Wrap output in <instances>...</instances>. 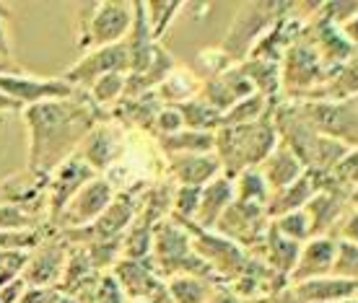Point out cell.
Wrapping results in <instances>:
<instances>
[{
  "mask_svg": "<svg viewBox=\"0 0 358 303\" xmlns=\"http://www.w3.org/2000/svg\"><path fill=\"white\" fill-rule=\"evenodd\" d=\"M29 135V161L27 171L36 182H45L60 163L76 156L86 135L104 122V117L89 96L78 91L71 98L45 101L21 109Z\"/></svg>",
  "mask_w": 358,
  "mask_h": 303,
  "instance_id": "1",
  "label": "cell"
},
{
  "mask_svg": "<svg viewBox=\"0 0 358 303\" xmlns=\"http://www.w3.org/2000/svg\"><path fill=\"white\" fill-rule=\"evenodd\" d=\"M275 107V104H273ZM278 145L273 109L252 125H221L213 133V153L224 177L234 179L247 169H257Z\"/></svg>",
  "mask_w": 358,
  "mask_h": 303,
  "instance_id": "2",
  "label": "cell"
},
{
  "mask_svg": "<svg viewBox=\"0 0 358 303\" xmlns=\"http://www.w3.org/2000/svg\"><path fill=\"white\" fill-rule=\"evenodd\" d=\"M273 119H275L278 140L288 145L296 153V158L304 163L306 171L330 177L332 169L343 161V156L350 151L348 145L338 143L312 127L304 117L296 112L294 104L273 107Z\"/></svg>",
  "mask_w": 358,
  "mask_h": 303,
  "instance_id": "3",
  "label": "cell"
},
{
  "mask_svg": "<svg viewBox=\"0 0 358 303\" xmlns=\"http://www.w3.org/2000/svg\"><path fill=\"white\" fill-rule=\"evenodd\" d=\"M296 3H239L234 13L229 31H226L221 50L231 63H244L252 54L255 45L270 29L275 27L283 16L294 10Z\"/></svg>",
  "mask_w": 358,
  "mask_h": 303,
  "instance_id": "4",
  "label": "cell"
},
{
  "mask_svg": "<svg viewBox=\"0 0 358 303\" xmlns=\"http://www.w3.org/2000/svg\"><path fill=\"white\" fill-rule=\"evenodd\" d=\"M76 34L83 52L125 42L133 27V3H78L76 6Z\"/></svg>",
  "mask_w": 358,
  "mask_h": 303,
  "instance_id": "5",
  "label": "cell"
},
{
  "mask_svg": "<svg viewBox=\"0 0 358 303\" xmlns=\"http://www.w3.org/2000/svg\"><path fill=\"white\" fill-rule=\"evenodd\" d=\"M296 112L312 127L338 143L358 148V96L353 98H299Z\"/></svg>",
  "mask_w": 358,
  "mask_h": 303,
  "instance_id": "6",
  "label": "cell"
},
{
  "mask_svg": "<svg viewBox=\"0 0 358 303\" xmlns=\"http://www.w3.org/2000/svg\"><path fill=\"white\" fill-rule=\"evenodd\" d=\"M270 228V218L265 213V207L260 205H250V202H239L234 200L229 210L221 215V221L213 231L224 239L234 241L236 246H242L244 251H260L262 241L268 236Z\"/></svg>",
  "mask_w": 358,
  "mask_h": 303,
  "instance_id": "7",
  "label": "cell"
},
{
  "mask_svg": "<svg viewBox=\"0 0 358 303\" xmlns=\"http://www.w3.org/2000/svg\"><path fill=\"white\" fill-rule=\"evenodd\" d=\"M112 275L120 283L127 303H171L169 288L148 259L122 257L112 267Z\"/></svg>",
  "mask_w": 358,
  "mask_h": 303,
  "instance_id": "8",
  "label": "cell"
},
{
  "mask_svg": "<svg viewBox=\"0 0 358 303\" xmlns=\"http://www.w3.org/2000/svg\"><path fill=\"white\" fill-rule=\"evenodd\" d=\"M0 94L8 101H13L16 109H27L34 104H45V101L71 98L78 91L63 78H36L29 73H3L0 75Z\"/></svg>",
  "mask_w": 358,
  "mask_h": 303,
  "instance_id": "9",
  "label": "cell"
},
{
  "mask_svg": "<svg viewBox=\"0 0 358 303\" xmlns=\"http://www.w3.org/2000/svg\"><path fill=\"white\" fill-rule=\"evenodd\" d=\"M115 195H117V189L107 177H94L89 184L63 207V213L55 218L52 226L55 228H63V231L89 228L99 215L107 210L109 202L115 200Z\"/></svg>",
  "mask_w": 358,
  "mask_h": 303,
  "instance_id": "10",
  "label": "cell"
},
{
  "mask_svg": "<svg viewBox=\"0 0 358 303\" xmlns=\"http://www.w3.org/2000/svg\"><path fill=\"white\" fill-rule=\"evenodd\" d=\"M127 71H130L127 47H125V42H120V45L96 47V50L83 52L81 60L65 71L63 80H68L76 91H83V94H86L99 78H104L109 73H125L127 75Z\"/></svg>",
  "mask_w": 358,
  "mask_h": 303,
  "instance_id": "11",
  "label": "cell"
},
{
  "mask_svg": "<svg viewBox=\"0 0 358 303\" xmlns=\"http://www.w3.org/2000/svg\"><path fill=\"white\" fill-rule=\"evenodd\" d=\"M280 73H283V91L286 94H306V91L327 83V71H324L320 54L301 36L296 45L286 50L283 60H280Z\"/></svg>",
  "mask_w": 358,
  "mask_h": 303,
  "instance_id": "12",
  "label": "cell"
},
{
  "mask_svg": "<svg viewBox=\"0 0 358 303\" xmlns=\"http://www.w3.org/2000/svg\"><path fill=\"white\" fill-rule=\"evenodd\" d=\"M94 177H99V174H94L78 156H71V158L65 161V163H60V166L47 177L45 200H47V213H50V223L63 213V207L68 205L73 197L78 195Z\"/></svg>",
  "mask_w": 358,
  "mask_h": 303,
  "instance_id": "13",
  "label": "cell"
},
{
  "mask_svg": "<svg viewBox=\"0 0 358 303\" xmlns=\"http://www.w3.org/2000/svg\"><path fill=\"white\" fill-rule=\"evenodd\" d=\"M350 202L348 189L338 187L330 177L317 195L309 200V205L304 207V213L309 215V226H312V239L314 236H330L335 226H341L343 215L348 213L345 207Z\"/></svg>",
  "mask_w": 358,
  "mask_h": 303,
  "instance_id": "14",
  "label": "cell"
},
{
  "mask_svg": "<svg viewBox=\"0 0 358 303\" xmlns=\"http://www.w3.org/2000/svg\"><path fill=\"white\" fill-rule=\"evenodd\" d=\"M65 262H68V241H47L39 244V249L27 257L24 265V275L21 280L27 283V288H47L63 280Z\"/></svg>",
  "mask_w": 358,
  "mask_h": 303,
  "instance_id": "15",
  "label": "cell"
},
{
  "mask_svg": "<svg viewBox=\"0 0 358 303\" xmlns=\"http://www.w3.org/2000/svg\"><path fill=\"white\" fill-rule=\"evenodd\" d=\"M252 94H255V89H252V83L244 75L242 65H231L229 71L218 73V75L206 78L200 83V98L218 109L221 114L229 112L236 101H242V98L252 96Z\"/></svg>",
  "mask_w": 358,
  "mask_h": 303,
  "instance_id": "16",
  "label": "cell"
},
{
  "mask_svg": "<svg viewBox=\"0 0 358 303\" xmlns=\"http://www.w3.org/2000/svg\"><path fill=\"white\" fill-rule=\"evenodd\" d=\"M76 156H78L94 174L101 177V174L112 169L115 161L122 156V138H120V130L109 127V122H99V125L86 135V140L81 143V148H78Z\"/></svg>",
  "mask_w": 358,
  "mask_h": 303,
  "instance_id": "17",
  "label": "cell"
},
{
  "mask_svg": "<svg viewBox=\"0 0 358 303\" xmlns=\"http://www.w3.org/2000/svg\"><path fill=\"white\" fill-rule=\"evenodd\" d=\"M332 262H335V239L332 236H314V239L304 241L299 259H296V267L288 275V286L332 275Z\"/></svg>",
  "mask_w": 358,
  "mask_h": 303,
  "instance_id": "18",
  "label": "cell"
},
{
  "mask_svg": "<svg viewBox=\"0 0 358 303\" xmlns=\"http://www.w3.org/2000/svg\"><path fill=\"white\" fill-rule=\"evenodd\" d=\"M166 174L177 187H197L203 189L218 179L221 163L215 158V153H192V156H177V158H166Z\"/></svg>",
  "mask_w": 358,
  "mask_h": 303,
  "instance_id": "19",
  "label": "cell"
},
{
  "mask_svg": "<svg viewBox=\"0 0 358 303\" xmlns=\"http://www.w3.org/2000/svg\"><path fill=\"white\" fill-rule=\"evenodd\" d=\"M324 184H327V177L306 171L304 177L296 179L291 187L278 189V192L270 195L268 205H265V213H268L270 221H275V218H280V215H286V213L304 210V207L309 205V200H312V197L317 195Z\"/></svg>",
  "mask_w": 358,
  "mask_h": 303,
  "instance_id": "20",
  "label": "cell"
},
{
  "mask_svg": "<svg viewBox=\"0 0 358 303\" xmlns=\"http://www.w3.org/2000/svg\"><path fill=\"white\" fill-rule=\"evenodd\" d=\"M236 195H234V182L229 177H221L213 179L210 184L200 189V205H197V215H195V223L189 226V228H200V231H213L218 221H221V215L229 210Z\"/></svg>",
  "mask_w": 358,
  "mask_h": 303,
  "instance_id": "21",
  "label": "cell"
},
{
  "mask_svg": "<svg viewBox=\"0 0 358 303\" xmlns=\"http://www.w3.org/2000/svg\"><path fill=\"white\" fill-rule=\"evenodd\" d=\"M257 169H260L262 179L268 182L270 195H273V192H278V189L291 187L296 179H301L306 174L304 163L296 158V153L291 151L288 145L280 143V140H278V145L270 151V156L262 161Z\"/></svg>",
  "mask_w": 358,
  "mask_h": 303,
  "instance_id": "22",
  "label": "cell"
},
{
  "mask_svg": "<svg viewBox=\"0 0 358 303\" xmlns=\"http://www.w3.org/2000/svg\"><path fill=\"white\" fill-rule=\"evenodd\" d=\"M294 290L299 303H341L356 298V283L341 280V277H317V280H306L299 286H288Z\"/></svg>",
  "mask_w": 358,
  "mask_h": 303,
  "instance_id": "23",
  "label": "cell"
},
{
  "mask_svg": "<svg viewBox=\"0 0 358 303\" xmlns=\"http://www.w3.org/2000/svg\"><path fill=\"white\" fill-rule=\"evenodd\" d=\"M299 251H301V244H296V241L280 236V233L273 228V223H270L268 236H265V241H262L260 259L268 265L273 275H278L280 280H286L288 283V275H291V269L296 267Z\"/></svg>",
  "mask_w": 358,
  "mask_h": 303,
  "instance_id": "24",
  "label": "cell"
},
{
  "mask_svg": "<svg viewBox=\"0 0 358 303\" xmlns=\"http://www.w3.org/2000/svg\"><path fill=\"white\" fill-rule=\"evenodd\" d=\"M242 71L247 80L252 83L255 94L265 96L268 101H275V96L283 91V73H280V63L275 60H260V57H250L244 60Z\"/></svg>",
  "mask_w": 358,
  "mask_h": 303,
  "instance_id": "25",
  "label": "cell"
},
{
  "mask_svg": "<svg viewBox=\"0 0 358 303\" xmlns=\"http://www.w3.org/2000/svg\"><path fill=\"white\" fill-rule=\"evenodd\" d=\"M159 151L166 158H177V156H192V153H213V135L210 133H195L182 127L179 133L156 138Z\"/></svg>",
  "mask_w": 358,
  "mask_h": 303,
  "instance_id": "26",
  "label": "cell"
},
{
  "mask_svg": "<svg viewBox=\"0 0 358 303\" xmlns=\"http://www.w3.org/2000/svg\"><path fill=\"white\" fill-rule=\"evenodd\" d=\"M179 114H182V122L187 130H195V133H210L213 135L218 127L224 125V114L215 107H210L208 101H203L200 96L189 98L185 104H179Z\"/></svg>",
  "mask_w": 358,
  "mask_h": 303,
  "instance_id": "27",
  "label": "cell"
},
{
  "mask_svg": "<svg viewBox=\"0 0 358 303\" xmlns=\"http://www.w3.org/2000/svg\"><path fill=\"white\" fill-rule=\"evenodd\" d=\"M159 98H162L164 104H185L189 98L200 96V80L192 75V71H185V68H174L169 73V78L164 80L162 86L156 89Z\"/></svg>",
  "mask_w": 358,
  "mask_h": 303,
  "instance_id": "28",
  "label": "cell"
},
{
  "mask_svg": "<svg viewBox=\"0 0 358 303\" xmlns=\"http://www.w3.org/2000/svg\"><path fill=\"white\" fill-rule=\"evenodd\" d=\"M215 286L218 283L197 275H177L171 277V280H166L171 303H208Z\"/></svg>",
  "mask_w": 358,
  "mask_h": 303,
  "instance_id": "29",
  "label": "cell"
},
{
  "mask_svg": "<svg viewBox=\"0 0 358 303\" xmlns=\"http://www.w3.org/2000/svg\"><path fill=\"white\" fill-rule=\"evenodd\" d=\"M182 8H185L182 0H151V3H143L145 21H148L153 42H162L166 36V31L171 29V21L179 16Z\"/></svg>",
  "mask_w": 358,
  "mask_h": 303,
  "instance_id": "30",
  "label": "cell"
},
{
  "mask_svg": "<svg viewBox=\"0 0 358 303\" xmlns=\"http://www.w3.org/2000/svg\"><path fill=\"white\" fill-rule=\"evenodd\" d=\"M125 86H127V75L125 73H109L104 78H99L89 91L86 96L94 107L101 112V109L115 107L120 98H125Z\"/></svg>",
  "mask_w": 358,
  "mask_h": 303,
  "instance_id": "31",
  "label": "cell"
},
{
  "mask_svg": "<svg viewBox=\"0 0 358 303\" xmlns=\"http://www.w3.org/2000/svg\"><path fill=\"white\" fill-rule=\"evenodd\" d=\"M234 195L239 202H250V205L265 207L270 200V187L262 179L260 169H247L234 179Z\"/></svg>",
  "mask_w": 358,
  "mask_h": 303,
  "instance_id": "32",
  "label": "cell"
},
{
  "mask_svg": "<svg viewBox=\"0 0 358 303\" xmlns=\"http://www.w3.org/2000/svg\"><path fill=\"white\" fill-rule=\"evenodd\" d=\"M273 104L275 101H268L260 94H252V96L236 101L229 112H224V125H252V122H257V119L268 114Z\"/></svg>",
  "mask_w": 358,
  "mask_h": 303,
  "instance_id": "33",
  "label": "cell"
},
{
  "mask_svg": "<svg viewBox=\"0 0 358 303\" xmlns=\"http://www.w3.org/2000/svg\"><path fill=\"white\" fill-rule=\"evenodd\" d=\"M45 197H39L34 202H42ZM36 223L31 202H8V205H0V233L10 231H31Z\"/></svg>",
  "mask_w": 358,
  "mask_h": 303,
  "instance_id": "34",
  "label": "cell"
},
{
  "mask_svg": "<svg viewBox=\"0 0 358 303\" xmlns=\"http://www.w3.org/2000/svg\"><path fill=\"white\" fill-rule=\"evenodd\" d=\"M177 187V184H174ZM200 205V189L197 187H177L174 189V200H171V218L179 221L182 226H192Z\"/></svg>",
  "mask_w": 358,
  "mask_h": 303,
  "instance_id": "35",
  "label": "cell"
},
{
  "mask_svg": "<svg viewBox=\"0 0 358 303\" xmlns=\"http://www.w3.org/2000/svg\"><path fill=\"white\" fill-rule=\"evenodd\" d=\"M273 228H275L280 236H286V239L296 241V244H304V241L312 239V226H309V215L304 210H296V213H286L275 218V221H270Z\"/></svg>",
  "mask_w": 358,
  "mask_h": 303,
  "instance_id": "36",
  "label": "cell"
},
{
  "mask_svg": "<svg viewBox=\"0 0 358 303\" xmlns=\"http://www.w3.org/2000/svg\"><path fill=\"white\" fill-rule=\"evenodd\" d=\"M332 277L358 283V246L348 241L335 239V262H332Z\"/></svg>",
  "mask_w": 358,
  "mask_h": 303,
  "instance_id": "37",
  "label": "cell"
},
{
  "mask_svg": "<svg viewBox=\"0 0 358 303\" xmlns=\"http://www.w3.org/2000/svg\"><path fill=\"white\" fill-rule=\"evenodd\" d=\"M330 179L338 184V187L348 189L350 195L358 189V148H350L345 156H343V161L332 169Z\"/></svg>",
  "mask_w": 358,
  "mask_h": 303,
  "instance_id": "38",
  "label": "cell"
},
{
  "mask_svg": "<svg viewBox=\"0 0 358 303\" xmlns=\"http://www.w3.org/2000/svg\"><path fill=\"white\" fill-rule=\"evenodd\" d=\"M83 303H127V295L122 293V288L115 280V275L104 272V275L99 277L96 286H94V290L83 298Z\"/></svg>",
  "mask_w": 358,
  "mask_h": 303,
  "instance_id": "39",
  "label": "cell"
},
{
  "mask_svg": "<svg viewBox=\"0 0 358 303\" xmlns=\"http://www.w3.org/2000/svg\"><path fill=\"white\" fill-rule=\"evenodd\" d=\"M185 127L182 122V114H179V109L174 104H164L159 109V114L153 119V130H156V138H164V135H171V133H179Z\"/></svg>",
  "mask_w": 358,
  "mask_h": 303,
  "instance_id": "40",
  "label": "cell"
},
{
  "mask_svg": "<svg viewBox=\"0 0 358 303\" xmlns=\"http://www.w3.org/2000/svg\"><path fill=\"white\" fill-rule=\"evenodd\" d=\"M338 231H341V236H335V239L348 241V244H356L358 246V207H353V210H348V213L343 215Z\"/></svg>",
  "mask_w": 358,
  "mask_h": 303,
  "instance_id": "41",
  "label": "cell"
},
{
  "mask_svg": "<svg viewBox=\"0 0 358 303\" xmlns=\"http://www.w3.org/2000/svg\"><path fill=\"white\" fill-rule=\"evenodd\" d=\"M208 303H250L244 301L242 295H236L229 286H218L213 288V293H210V298H208Z\"/></svg>",
  "mask_w": 358,
  "mask_h": 303,
  "instance_id": "42",
  "label": "cell"
},
{
  "mask_svg": "<svg viewBox=\"0 0 358 303\" xmlns=\"http://www.w3.org/2000/svg\"><path fill=\"white\" fill-rule=\"evenodd\" d=\"M0 60L13 63V47H10L8 21H3V18H0Z\"/></svg>",
  "mask_w": 358,
  "mask_h": 303,
  "instance_id": "43",
  "label": "cell"
},
{
  "mask_svg": "<svg viewBox=\"0 0 358 303\" xmlns=\"http://www.w3.org/2000/svg\"><path fill=\"white\" fill-rule=\"evenodd\" d=\"M341 29V34H343V39L350 45V50L353 52H358V16H353L350 21H345L343 27H338Z\"/></svg>",
  "mask_w": 358,
  "mask_h": 303,
  "instance_id": "44",
  "label": "cell"
},
{
  "mask_svg": "<svg viewBox=\"0 0 358 303\" xmlns=\"http://www.w3.org/2000/svg\"><path fill=\"white\" fill-rule=\"evenodd\" d=\"M3 73H21V68H18L16 63H8V60H0V75Z\"/></svg>",
  "mask_w": 358,
  "mask_h": 303,
  "instance_id": "45",
  "label": "cell"
},
{
  "mask_svg": "<svg viewBox=\"0 0 358 303\" xmlns=\"http://www.w3.org/2000/svg\"><path fill=\"white\" fill-rule=\"evenodd\" d=\"M50 303H78L73 295H65V293H55L52 298H50Z\"/></svg>",
  "mask_w": 358,
  "mask_h": 303,
  "instance_id": "46",
  "label": "cell"
},
{
  "mask_svg": "<svg viewBox=\"0 0 358 303\" xmlns=\"http://www.w3.org/2000/svg\"><path fill=\"white\" fill-rule=\"evenodd\" d=\"M3 109H16V104H13V101H8V98L0 94V112H3Z\"/></svg>",
  "mask_w": 358,
  "mask_h": 303,
  "instance_id": "47",
  "label": "cell"
},
{
  "mask_svg": "<svg viewBox=\"0 0 358 303\" xmlns=\"http://www.w3.org/2000/svg\"><path fill=\"white\" fill-rule=\"evenodd\" d=\"M350 202H353V205L358 207V189H356V192H353V195H350Z\"/></svg>",
  "mask_w": 358,
  "mask_h": 303,
  "instance_id": "48",
  "label": "cell"
}]
</instances>
